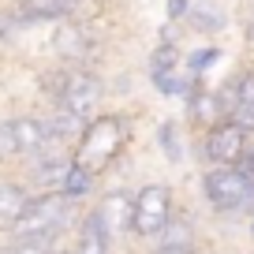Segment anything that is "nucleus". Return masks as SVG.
<instances>
[{"label":"nucleus","instance_id":"24","mask_svg":"<svg viewBox=\"0 0 254 254\" xmlns=\"http://www.w3.org/2000/svg\"><path fill=\"white\" fill-rule=\"evenodd\" d=\"M56 239H26V236H8V243H0V254H49Z\"/></svg>","mask_w":254,"mask_h":254},{"label":"nucleus","instance_id":"16","mask_svg":"<svg viewBox=\"0 0 254 254\" xmlns=\"http://www.w3.org/2000/svg\"><path fill=\"white\" fill-rule=\"evenodd\" d=\"M153 142H157V150L168 157V165H183V161H187V135H183V124L161 120L157 131H153Z\"/></svg>","mask_w":254,"mask_h":254},{"label":"nucleus","instance_id":"2","mask_svg":"<svg viewBox=\"0 0 254 254\" xmlns=\"http://www.w3.org/2000/svg\"><path fill=\"white\" fill-rule=\"evenodd\" d=\"M202 198L221 217H251L254 213V180L236 165L202 168Z\"/></svg>","mask_w":254,"mask_h":254},{"label":"nucleus","instance_id":"30","mask_svg":"<svg viewBox=\"0 0 254 254\" xmlns=\"http://www.w3.org/2000/svg\"><path fill=\"white\" fill-rule=\"evenodd\" d=\"M153 254H194V251H161V247H153Z\"/></svg>","mask_w":254,"mask_h":254},{"label":"nucleus","instance_id":"22","mask_svg":"<svg viewBox=\"0 0 254 254\" xmlns=\"http://www.w3.org/2000/svg\"><path fill=\"white\" fill-rule=\"evenodd\" d=\"M30 19L15 8V4H4L0 8V41H19L23 34H30Z\"/></svg>","mask_w":254,"mask_h":254},{"label":"nucleus","instance_id":"12","mask_svg":"<svg viewBox=\"0 0 254 254\" xmlns=\"http://www.w3.org/2000/svg\"><path fill=\"white\" fill-rule=\"evenodd\" d=\"M94 213H97V221L105 224V232H109L112 239L131 236V221H135V194H131V190H124V187L105 190L101 198H97Z\"/></svg>","mask_w":254,"mask_h":254},{"label":"nucleus","instance_id":"7","mask_svg":"<svg viewBox=\"0 0 254 254\" xmlns=\"http://www.w3.org/2000/svg\"><path fill=\"white\" fill-rule=\"evenodd\" d=\"M75 146L64 142V138H53L49 135V142L41 146V150H34L26 161H19L23 165V176L26 183H34L38 190H60L64 176H67V168L75 165Z\"/></svg>","mask_w":254,"mask_h":254},{"label":"nucleus","instance_id":"3","mask_svg":"<svg viewBox=\"0 0 254 254\" xmlns=\"http://www.w3.org/2000/svg\"><path fill=\"white\" fill-rule=\"evenodd\" d=\"M75 202L64 190H38L30 194L23 217L8 228V236H26V239H56L67 224H71Z\"/></svg>","mask_w":254,"mask_h":254},{"label":"nucleus","instance_id":"21","mask_svg":"<svg viewBox=\"0 0 254 254\" xmlns=\"http://www.w3.org/2000/svg\"><path fill=\"white\" fill-rule=\"evenodd\" d=\"M94 183H97L94 172H86L82 165H71V168H67V176H64V183H60V190L71 202H79V198H86V194H94Z\"/></svg>","mask_w":254,"mask_h":254},{"label":"nucleus","instance_id":"10","mask_svg":"<svg viewBox=\"0 0 254 254\" xmlns=\"http://www.w3.org/2000/svg\"><path fill=\"white\" fill-rule=\"evenodd\" d=\"M183 116H187V127L190 131H209L213 124H221V120H228V97H224V86H206V82H198V86L190 90V97L183 101Z\"/></svg>","mask_w":254,"mask_h":254},{"label":"nucleus","instance_id":"8","mask_svg":"<svg viewBox=\"0 0 254 254\" xmlns=\"http://www.w3.org/2000/svg\"><path fill=\"white\" fill-rule=\"evenodd\" d=\"M172 187L168 183H146L135 194V221H131V236L138 239H153L165 221L172 217Z\"/></svg>","mask_w":254,"mask_h":254},{"label":"nucleus","instance_id":"17","mask_svg":"<svg viewBox=\"0 0 254 254\" xmlns=\"http://www.w3.org/2000/svg\"><path fill=\"white\" fill-rule=\"evenodd\" d=\"M112 236L105 232V224L97 221V213L90 209L79 221V239H75V254H109Z\"/></svg>","mask_w":254,"mask_h":254},{"label":"nucleus","instance_id":"6","mask_svg":"<svg viewBox=\"0 0 254 254\" xmlns=\"http://www.w3.org/2000/svg\"><path fill=\"white\" fill-rule=\"evenodd\" d=\"M105 94H109V86H105V79L94 67H71V64H64V79H60V90H56L53 105L75 112L79 120H90V116L101 112Z\"/></svg>","mask_w":254,"mask_h":254},{"label":"nucleus","instance_id":"11","mask_svg":"<svg viewBox=\"0 0 254 254\" xmlns=\"http://www.w3.org/2000/svg\"><path fill=\"white\" fill-rule=\"evenodd\" d=\"M224 97H228V124L243 127L247 135H254V64L239 67L224 82Z\"/></svg>","mask_w":254,"mask_h":254},{"label":"nucleus","instance_id":"25","mask_svg":"<svg viewBox=\"0 0 254 254\" xmlns=\"http://www.w3.org/2000/svg\"><path fill=\"white\" fill-rule=\"evenodd\" d=\"M19 161V138L11 116H0V165H15Z\"/></svg>","mask_w":254,"mask_h":254},{"label":"nucleus","instance_id":"18","mask_svg":"<svg viewBox=\"0 0 254 254\" xmlns=\"http://www.w3.org/2000/svg\"><path fill=\"white\" fill-rule=\"evenodd\" d=\"M26 202H30V190H26L19 180H8V176H4V180H0V224L11 228V224L23 217Z\"/></svg>","mask_w":254,"mask_h":254},{"label":"nucleus","instance_id":"14","mask_svg":"<svg viewBox=\"0 0 254 254\" xmlns=\"http://www.w3.org/2000/svg\"><path fill=\"white\" fill-rule=\"evenodd\" d=\"M153 247H161V251H194L198 247V224L190 221L187 213H176L165 221V228L153 236Z\"/></svg>","mask_w":254,"mask_h":254},{"label":"nucleus","instance_id":"13","mask_svg":"<svg viewBox=\"0 0 254 254\" xmlns=\"http://www.w3.org/2000/svg\"><path fill=\"white\" fill-rule=\"evenodd\" d=\"M232 23L228 8H224L221 0H190L187 15H183V26L194 34H206V38H217V34H224Z\"/></svg>","mask_w":254,"mask_h":254},{"label":"nucleus","instance_id":"9","mask_svg":"<svg viewBox=\"0 0 254 254\" xmlns=\"http://www.w3.org/2000/svg\"><path fill=\"white\" fill-rule=\"evenodd\" d=\"M254 135H247L243 127L228 124V120H221V124H213L209 131H202L198 135V157L206 168L213 165H236L239 157H243L247 142H251Z\"/></svg>","mask_w":254,"mask_h":254},{"label":"nucleus","instance_id":"29","mask_svg":"<svg viewBox=\"0 0 254 254\" xmlns=\"http://www.w3.org/2000/svg\"><path fill=\"white\" fill-rule=\"evenodd\" d=\"M243 34H247V41L254 45V4L247 8V19H243Z\"/></svg>","mask_w":254,"mask_h":254},{"label":"nucleus","instance_id":"19","mask_svg":"<svg viewBox=\"0 0 254 254\" xmlns=\"http://www.w3.org/2000/svg\"><path fill=\"white\" fill-rule=\"evenodd\" d=\"M82 124H86V120H79L75 112L60 109V105H53V109L45 112V127H49V135H53V138H64V142H71V146H75V138L82 135Z\"/></svg>","mask_w":254,"mask_h":254},{"label":"nucleus","instance_id":"23","mask_svg":"<svg viewBox=\"0 0 254 254\" xmlns=\"http://www.w3.org/2000/svg\"><path fill=\"white\" fill-rule=\"evenodd\" d=\"M221 60V49L217 45H202V49H183V64H187V71L194 75V79H202V75L209 71V64Z\"/></svg>","mask_w":254,"mask_h":254},{"label":"nucleus","instance_id":"27","mask_svg":"<svg viewBox=\"0 0 254 254\" xmlns=\"http://www.w3.org/2000/svg\"><path fill=\"white\" fill-rule=\"evenodd\" d=\"M56 4H60V8L67 11V15H86V11L94 8L90 0H56Z\"/></svg>","mask_w":254,"mask_h":254},{"label":"nucleus","instance_id":"31","mask_svg":"<svg viewBox=\"0 0 254 254\" xmlns=\"http://www.w3.org/2000/svg\"><path fill=\"white\" fill-rule=\"evenodd\" d=\"M213 254H224V251H213Z\"/></svg>","mask_w":254,"mask_h":254},{"label":"nucleus","instance_id":"15","mask_svg":"<svg viewBox=\"0 0 254 254\" xmlns=\"http://www.w3.org/2000/svg\"><path fill=\"white\" fill-rule=\"evenodd\" d=\"M15 124V138H19V161H26L34 150L49 142V127H45V116L38 112H23V116H11Z\"/></svg>","mask_w":254,"mask_h":254},{"label":"nucleus","instance_id":"28","mask_svg":"<svg viewBox=\"0 0 254 254\" xmlns=\"http://www.w3.org/2000/svg\"><path fill=\"white\" fill-rule=\"evenodd\" d=\"M187 8H190V0H168V23H183Z\"/></svg>","mask_w":254,"mask_h":254},{"label":"nucleus","instance_id":"1","mask_svg":"<svg viewBox=\"0 0 254 254\" xmlns=\"http://www.w3.org/2000/svg\"><path fill=\"white\" fill-rule=\"evenodd\" d=\"M131 142V116L127 112H97L82 124V135L75 138V165L101 176L124 157Z\"/></svg>","mask_w":254,"mask_h":254},{"label":"nucleus","instance_id":"4","mask_svg":"<svg viewBox=\"0 0 254 254\" xmlns=\"http://www.w3.org/2000/svg\"><path fill=\"white\" fill-rule=\"evenodd\" d=\"M49 53L56 64H71V67H94L97 53H101V38H97L94 23L86 15H64L53 23L49 34Z\"/></svg>","mask_w":254,"mask_h":254},{"label":"nucleus","instance_id":"20","mask_svg":"<svg viewBox=\"0 0 254 254\" xmlns=\"http://www.w3.org/2000/svg\"><path fill=\"white\" fill-rule=\"evenodd\" d=\"M11 4H15V8L23 11L34 26H38V23H56V19L67 15V11H64L56 0H11Z\"/></svg>","mask_w":254,"mask_h":254},{"label":"nucleus","instance_id":"5","mask_svg":"<svg viewBox=\"0 0 254 254\" xmlns=\"http://www.w3.org/2000/svg\"><path fill=\"white\" fill-rule=\"evenodd\" d=\"M146 75H150L153 90H157L161 97H172V101H187L190 90L198 86V82H206V79H194V75L187 71L183 45H165V41L153 45L150 60H146Z\"/></svg>","mask_w":254,"mask_h":254},{"label":"nucleus","instance_id":"26","mask_svg":"<svg viewBox=\"0 0 254 254\" xmlns=\"http://www.w3.org/2000/svg\"><path fill=\"white\" fill-rule=\"evenodd\" d=\"M236 168H239V172H247V176L254 180V138L247 142V150H243V157L236 161Z\"/></svg>","mask_w":254,"mask_h":254}]
</instances>
